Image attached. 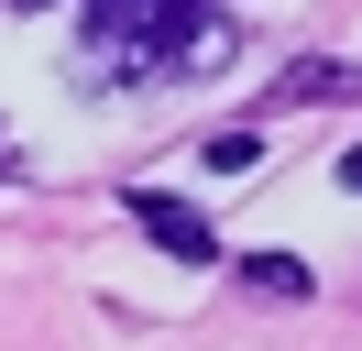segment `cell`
<instances>
[{
  "mask_svg": "<svg viewBox=\"0 0 362 351\" xmlns=\"http://www.w3.org/2000/svg\"><path fill=\"white\" fill-rule=\"evenodd\" d=\"M220 55H230V22L209 0H88L77 11V77H99V88L198 77Z\"/></svg>",
  "mask_w": 362,
  "mask_h": 351,
  "instance_id": "obj_1",
  "label": "cell"
},
{
  "mask_svg": "<svg viewBox=\"0 0 362 351\" xmlns=\"http://www.w3.org/2000/svg\"><path fill=\"white\" fill-rule=\"evenodd\" d=\"M132 219H143V231H154L176 263H209V219L187 209V197H154V187H143V197H132Z\"/></svg>",
  "mask_w": 362,
  "mask_h": 351,
  "instance_id": "obj_2",
  "label": "cell"
},
{
  "mask_svg": "<svg viewBox=\"0 0 362 351\" xmlns=\"http://www.w3.org/2000/svg\"><path fill=\"white\" fill-rule=\"evenodd\" d=\"M252 285H264V297H308V263L296 253H252Z\"/></svg>",
  "mask_w": 362,
  "mask_h": 351,
  "instance_id": "obj_3",
  "label": "cell"
},
{
  "mask_svg": "<svg viewBox=\"0 0 362 351\" xmlns=\"http://www.w3.org/2000/svg\"><path fill=\"white\" fill-rule=\"evenodd\" d=\"M340 187H351V197H362V143H351V154H340Z\"/></svg>",
  "mask_w": 362,
  "mask_h": 351,
  "instance_id": "obj_4",
  "label": "cell"
},
{
  "mask_svg": "<svg viewBox=\"0 0 362 351\" xmlns=\"http://www.w3.org/2000/svg\"><path fill=\"white\" fill-rule=\"evenodd\" d=\"M23 11H45V0H23Z\"/></svg>",
  "mask_w": 362,
  "mask_h": 351,
  "instance_id": "obj_5",
  "label": "cell"
}]
</instances>
